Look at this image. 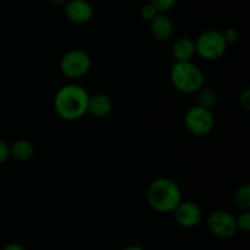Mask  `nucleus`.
Masks as SVG:
<instances>
[{
	"label": "nucleus",
	"instance_id": "13",
	"mask_svg": "<svg viewBox=\"0 0 250 250\" xmlns=\"http://www.w3.org/2000/svg\"><path fill=\"white\" fill-rule=\"evenodd\" d=\"M33 143L28 139H17L10 144V158L16 161H27L34 155Z\"/></svg>",
	"mask_w": 250,
	"mask_h": 250
},
{
	"label": "nucleus",
	"instance_id": "24",
	"mask_svg": "<svg viewBox=\"0 0 250 250\" xmlns=\"http://www.w3.org/2000/svg\"><path fill=\"white\" fill-rule=\"evenodd\" d=\"M122 250H146V249H144L143 247L136 246V244H133V246H128V247H126L125 249H122Z\"/></svg>",
	"mask_w": 250,
	"mask_h": 250
},
{
	"label": "nucleus",
	"instance_id": "18",
	"mask_svg": "<svg viewBox=\"0 0 250 250\" xmlns=\"http://www.w3.org/2000/svg\"><path fill=\"white\" fill-rule=\"evenodd\" d=\"M158 15H159V12L156 11L155 7L151 6L149 2L146 5H144V6L141 9V17L143 20H146V21H148V22L153 21V20L155 19Z\"/></svg>",
	"mask_w": 250,
	"mask_h": 250
},
{
	"label": "nucleus",
	"instance_id": "8",
	"mask_svg": "<svg viewBox=\"0 0 250 250\" xmlns=\"http://www.w3.org/2000/svg\"><path fill=\"white\" fill-rule=\"evenodd\" d=\"M173 215L180 226L185 227V229H192V227L198 226L202 221L203 210L197 203L182 200L181 204L175 209Z\"/></svg>",
	"mask_w": 250,
	"mask_h": 250
},
{
	"label": "nucleus",
	"instance_id": "7",
	"mask_svg": "<svg viewBox=\"0 0 250 250\" xmlns=\"http://www.w3.org/2000/svg\"><path fill=\"white\" fill-rule=\"evenodd\" d=\"M207 227L210 233L220 239H229L238 232L236 216L227 210H214L207 219Z\"/></svg>",
	"mask_w": 250,
	"mask_h": 250
},
{
	"label": "nucleus",
	"instance_id": "20",
	"mask_svg": "<svg viewBox=\"0 0 250 250\" xmlns=\"http://www.w3.org/2000/svg\"><path fill=\"white\" fill-rule=\"evenodd\" d=\"M222 36H224L225 41H226L227 45H229V44H233L238 41L239 32L236 28H229L225 32H222Z\"/></svg>",
	"mask_w": 250,
	"mask_h": 250
},
{
	"label": "nucleus",
	"instance_id": "5",
	"mask_svg": "<svg viewBox=\"0 0 250 250\" xmlns=\"http://www.w3.org/2000/svg\"><path fill=\"white\" fill-rule=\"evenodd\" d=\"M92 58L83 49H71L60 60V71L68 80H80L89 72Z\"/></svg>",
	"mask_w": 250,
	"mask_h": 250
},
{
	"label": "nucleus",
	"instance_id": "16",
	"mask_svg": "<svg viewBox=\"0 0 250 250\" xmlns=\"http://www.w3.org/2000/svg\"><path fill=\"white\" fill-rule=\"evenodd\" d=\"M177 0H149V4L156 9L159 14H165L173 9Z\"/></svg>",
	"mask_w": 250,
	"mask_h": 250
},
{
	"label": "nucleus",
	"instance_id": "15",
	"mask_svg": "<svg viewBox=\"0 0 250 250\" xmlns=\"http://www.w3.org/2000/svg\"><path fill=\"white\" fill-rule=\"evenodd\" d=\"M234 204L242 211H247L250 209V186L249 183H244L241 187L237 188L234 192Z\"/></svg>",
	"mask_w": 250,
	"mask_h": 250
},
{
	"label": "nucleus",
	"instance_id": "17",
	"mask_svg": "<svg viewBox=\"0 0 250 250\" xmlns=\"http://www.w3.org/2000/svg\"><path fill=\"white\" fill-rule=\"evenodd\" d=\"M236 225H237V229L238 231L247 232L250 231V211L247 210V211H242L238 216H236Z\"/></svg>",
	"mask_w": 250,
	"mask_h": 250
},
{
	"label": "nucleus",
	"instance_id": "1",
	"mask_svg": "<svg viewBox=\"0 0 250 250\" xmlns=\"http://www.w3.org/2000/svg\"><path fill=\"white\" fill-rule=\"evenodd\" d=\"M89 93L84 87L68 83L59 88L54 97V110L65 121H78L88 114Z\"/></svg>",
	"mask_w": 250,
	"mask_h": 250
},
{
	"label": "nucleus",
	"instance_id": "12",
	"mask_svg": "<svg viewBox=\"0 0 250 250\" xmlns=\"http://www.w3.org/2000/svg\"><path fill=\"white\" fill-rule=\"evenodd\" d=\"M150 33L158 42L170 41L173 34V23L165 14H159L150 21Z\"/></svg>",
	"mask_w": 250,
	"mask_h": 250
},
{
	"label": "nucleus",
	"instance_id": "4",
	"mask_svg": "<svg viewBox=\"0 0 250 250\" xmlns=\"http://www.w3.org/2000/svg\"><path fill=\"white\" fill-rule=\"evenodd\" d=\"M195 43V53L207 61H216L226 54L227 43L222 32L208 29L199 34Z\"/></svg>",
	"mask_w": 250,
	"mask_h": 250
},
{
	"label": "nucleus",
	"instance_id": "23",
	"mask_svg": "<svg viewBox=\"0 0 250 250\" xmlns=\"http://www.w3.org/2000/svg\"><path fill=\"white\" fill-rule=\"evenodd\" d=\"M48 1L50 2V4L56 5V6H61V5H65L67 0H48Z\"/></svg>",
	"mask_w": 250,
	"mask_h": 250
},
{
	"label": "nucleus",
	"instance_id": "10",
	"mask_svg": "<svg viewBox=\"0 0 250 250\" xmlns=\"http://www.w3.org/2000/svg\"><path fill=\"white\" fill-rule=\"evenodd\" d=\"M112 100L109 95L104 93H97V94L89 95L88 100V114L97 119H104L109 116L112 111Z\"/></svg>",
	"mask_w": 250,
	"mask_h": 250
},
{
	"label": "nucleus",
	"instance_id": "14",
	"mask_svg": "<svg viewBox=\"0 0 250 250\" xmlns=\"http://www.w3.org/2000/svg\"><path fill=\"white\" fill-rule=\"evenodd\" d=\"M217 103V94L210 88H202L197 93V104L198 106L204 107V109L211 110Z\"/></svg>",
	"mask_w": 250,
	"mask_h": 250
},
{
	"label": "nucleus",
	"instance_id": "2",
	"mask_svg": "<svg viewBox=\"0 0 250 250\" xmlns=\"http://www.w3.org/2000/svg\"><path fill=\"white\" fill-rule=\"evenodd\" d=\"M146 200L154 211L170 214L183 200L182 190L173 180L160 177L154 180L146 190Z\"/></svg>",
	"mask_w": 250,
	"mask_h": 250
},
{
	"label": "nucleus",
	"instance_id": "19",
	"mask_svg": "<svg viewBox=\"0 0 250 250\" xmlns=\"http://www.w3.org/2000/svg\"><path fill=\"white\" fill-rule=\"evenodd\" d=\"M10 159V144L4 139H0V165L6 163Z\"/></svg>",
	"mask_w": 250,
	"mask_h": 250
},
{
	"label": "nucleus",
	"instance_id": "11",
	"mask_svg": "<svg viewBox=\"0 0 250 250\" xmlns=\"http://www.w3.org/2000/svg\"><path fill=\"white\" fill-rule=\"evenodd\" d=\"M172 56L175 58L176 62H188L192 61L195 53V43L189 37H180L176 39L171 49Z\"/></svg>",
	"mask_w": 250,
	"mask_h": 250
},
{
	"label": "nucleus",
	"instance_id": "3",
	"mask_svg": "<svg viewBox=\"0 0 250 250\" xmlns=\"http://www.w3.org/2000/svg\"><path fill=\"white\" fill-rule=\"evenodd\" d=\"M170 80L173 87L183 94H197L205 84L204 72L193 61L173 63Z\"/></svg>",
	"mask_w": 250,
	"mask_h": 250
},
{
	"label": "nucleus",
	"instance_id": "21",
	"mask_svg": "<svg viewBox=\"0 0 250 250\" xmlns=\"http://www.w3.org/2000/svg\"><path fill=\"white\" fill-rule=\"evenodd\" d=\"M239 105L243 107L244 110L250 109V90L244 89L243 92L239 94Z\"/></svg>",
	"mask_w": 250,
	"mask_h": 250
},
{
	"label": "nucleus",
	"instance_id": "9",
	"mask_svg": "<svg viewBox=\"0 0 250 250\" xmlns=\"http://www.w3.org/2000/svg\"><path fill=\"white\" fill-rule=\"evenodd\" d=\"M65 16L73 23H88L94 16V7L87 0H68L65 4Z\"/></svg>",
	"mask_w": 250,
	"mask_h": 250
},
{
	"label": "nucleus",
	"instance_id": "6",
	"mask_svg": "<svg viewBox=\"0 0 250 250\" xmlns=\"http://www.w3.org/2000/svg\"><path fill=\"white\" fill-rule=\"evenodd\" d=\"M185 126L194 137H207L215 127V119L211 110L204 109L198 105L189 107L185 115Z\"/></svg>",
	"mask_w": 250,
	"mask_h": 250
},
{
	"label": "nucleus",
	"instance_id": "22",
	"mask_svg": "<svg viewBox=\"0 0 250 250\" xmlns=\"http://www.w3.org/2000/svg\"><path fill=\"white\" fill-rule=\"evenodd\" d=\"M1 250H26V248L20 243H10L6 244Z\"/></svg>",
	"mask_w": 250,
	"mask_h": 250
}]
</instances>
